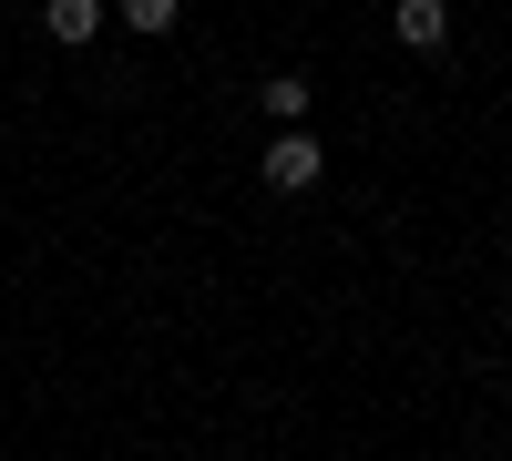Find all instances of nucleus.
Masks as SVG:
<instances>
[{
    "mask_svg": "<svg viewBox=\"0 0 512 461\" xmlns=\"http://www.w3.org/2000/svg\"><path fill=\"white\" fill-rule=\"evenodd\" d=\"M318 175H328V154H318V134H297V123H287V134L267 144V185H277V195H308Z\"/></svg>",
    "mask_w": 512,
    "mask_h": 461,
    "instance_id": "obj_1",
    "label": "nucleus"
},
{
    "mask_svg": "<svg viewBox=\"0 0 512 461\" xmlns=\"http://www.w3.org/2000/svg\"><path fill=\"white\" fill-rule=\"evenodd\" d=\"M175 11H185V0H123V21H134V31H175Z\"/></svg>",
    "mask_w": 512,
    "mask_h": 461,
    "instance_id": "obj_5",
    "label": "nucleus"
},
{
    "mask_svg": "<svg viewBox=\"0 0 512 461\" xmlns=\"http://www.w3.org/2000/svg\"><path fill=\"white\" fill-rule=\"evenodd\" d=\"M441 31H451L441 0H400V41H410V52H441Z\"/></svg>",
    "mask_w": 512,
    "mask_h": 461,
    "instance_id": "obj_3",
    "label": "nucleus"
},
{
    "mask_svg": "<svg viewBox=\"0 0 512 461\" xmlns=\"http://www.w3.org/2000/svg\"><path fill=\"white\" fill-rule=\"evenodd\" d=\"M41 21H52V41L72 52V41H93V31H103V0H41Z\"/></svg>",
    "mask_w": 512,
    "mask_h": 461,
    "instance_id": "obj_2",
    "label": "nucleus"
},
{
    "mask_svg": "<svg viewBox=\"0 0 512 461\" xmlns=\"http://www.w3.org/2000/svg\"><path fill=\"white\" fill-rule=\"evenodd\" d=\"M267 113L297 123V113H308V82H297V72H267Z\"/></svg>",
    "mask_w": 512,
    "mask_h": 461,
    "instance_id": "obj_4",
    "label": "nucleus"
}]
</instances>
